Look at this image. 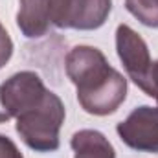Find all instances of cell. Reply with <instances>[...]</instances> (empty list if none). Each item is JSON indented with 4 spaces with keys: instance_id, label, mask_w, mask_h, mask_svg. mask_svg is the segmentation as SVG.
<instances>
[{
    "instance_id": "cell-4",
    "label": "cell",
    "mask_w": 158,
    "mask_h": 158,
    "mask_svg": "<svg viewBox=\"0 0 158 158\" xmlns=\"http://www.w3.org/2000/svg\"><path fill=\"white\" fill-rule=\"evenodd\" d=\"M112 11V0H52V24L61 30L90 31L101 28Z\"/></svg>"
},
{
    "instance_id": "cell-7",
    "label": "cell",
    "mask_w": 158,
    "mask_h": 158,
    "mask_svg": "<svg viewBox=\"0 0 158 158\" xmlns=\"http://www.w3.org/2000/svg\"><path fill=\"white\" fill-rule=\"evenodd\" d=\"M17 26L28 39H39L52 26V0H19Z\"/></svg>"
},
{
    "instance_id": "cell-1",
    "label": "cell",
    "mask_w": 158,
    "mask_h": 158,
    "mask_svg": "<svg viewBox=\"0 0 158 158\" xmlns=\"http://www.w3.org/2000/svg\"><path fill=\"white\" fill-rule=\"evenodd\" d=\"M68 79L76 85L81 109L92 116L114 114L127 98V79L110 66L96 46L79 44L64 61Z\"/></svg>"
},
{
    "instance_id": "cell-12",
    "label": "cell",
    "mask_w": 158,
    "mask_h": 158,
    "mask_svg": "<svg viewBox=\"0 0 158 158\" xmlns=\"http://www.w3.org/2000/svg\"><path fill=\"white\" fill-rule=\"evenodd\" d=\"M149 98H155L158 101V59L153 63V72H151V92Z\"/></svg>"
},
{
    "instance_id": "cell-3",
    "label": "cell",
    "mask_w": 158,
    "mask_h": 158,
    "mask_svg": "<svg viewBox=\"0 0 158 158\" xmlns=\"http://www.w3.org/2000/svg\"><path fill=\"white\" fill-rule=\"evenodd\" d=\"M46 92L48 88L39 74L31 70L13 74L0 85V123L17 118L24 110L35 107Z\"/></svg>"
},
{
    "instance_id": "cell-10",
    "label": "cell",
    "mask_w": 158,
    "mask_h": 158,
    "mask_svg": "<svg viewBox=\"0 0 158 158\" xmlns=\"http://www.w3.org/2000/svg\"><path fill=\"white\" fill-rule=\"evenodd\" d=\"M11 55H13V40L0 22V68H4L9 63Z\"/></svg>"
},
{
    "instance_id": "cell-2",
    "label": "cell",
    "mask_w": 158,
    "mask_h": 158,
    "mask_svg": "<svg viewBox=\"0 0 158 158\" xmlns=\"http://www.w3.org/2000/svg\"><path fill=\"white\" fill-rule=\"evenodd\" d=\"M64 103L61 98L48 90L39 103L20 116H17V132L22 142L37 153H53L59 149V132L64 123Z\"/></svg>"
},
{
    "instance_id": "cell-9",
    "label": "cell",
    "mask_w": 158,
    "mask_h": 158,
    "mask_svg": "<svg viewBox=\"0 0 158 158\" xmlns=\"http://www.w3.org/2000/svg\"><path fill=\"white\" fill-rule=\"evenodd\" d=\"M127 11L147 28H158V0H125Z\"/></svg>"
},
{
    "instance_id": "cell-6",
    "label": "cell",
    "mask_w": 158,
    "mask_h": 158,
    "mask_svg": "<svg viewBox=\"0 0 158 158\" xmlns=\"http://www.w3.org/2000/svg\"><path fill=\"white\" fill-rule=\"evenodd\" d=\"M119 140L138 153H158V107L140 105L116 127Z\"/></svg>"
},
{
    "instance_id": "cell-5",
    "label": "cell",
    "mask_w": 158,
    "mask_h": 158,
    "mask_svg": "<svg viewBox=\"0 0 158 158\" xmlns=\"http://www.w3.org/2000/svg\"><path fill=\"white\" fill-rule=\"evenodd\" d=\"M116 52H118V57L129 79L149 96L151 72H153L155 61L151 59L147 42L131 26L119 24L116 28Z\"/></svg>"
},
{
    "instance_id": "cell-8",
    "label": "cell",
    "mask_w": 158,
    "mask_h": 158,
    "mask_svg": "<svg viewBox=\"0 0 158 158\" xmlns=\"http://www.w3.org/2000/svg\"><path fill=\"white\" fill-rule=\"evenodd\" d=\"M74 158H116L114 145L109 138L96 129H81L70 140Z\"/></svg>"
},
{
    "instance_id": "cell-11",
    "label": "cell",
    "mask_w": 158,
    "mask_h": 158,
    "mask_svg": "<svg viewBox=\"0 0 158 158\" xmlns=\"http://www.w3.org/2000/svg\"><path fill=\"white\" fill-rule=\"evenodd\" d=\"M0 158H24L17 143L6 134H0Z\"/></svg>"
}]
</instances>
